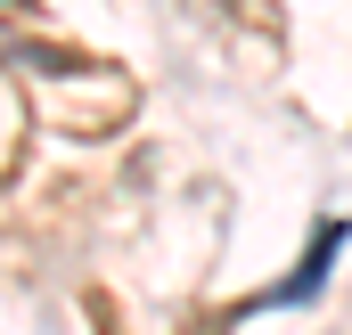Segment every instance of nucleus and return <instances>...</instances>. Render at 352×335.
Segmentation results:
<instances>
[{
  "instance_id": "1",
  "label": "nucleus",
  "mask_w": 352,
  "mask_h": 335,
  "mask_svg": "<svg viewBox=\"0 0 352 335\" xmlns=\"http://www.w3.org/2000/svg\"><path fill=\"white\" fill-rule=\"evenodd\" d=\"M344 238H352L344 221H320V229H311V253L295 262V278H287V286H278L270 303H311V294H320V278H328V262L344 253Z\"/></svg>"
}]
</instances>
